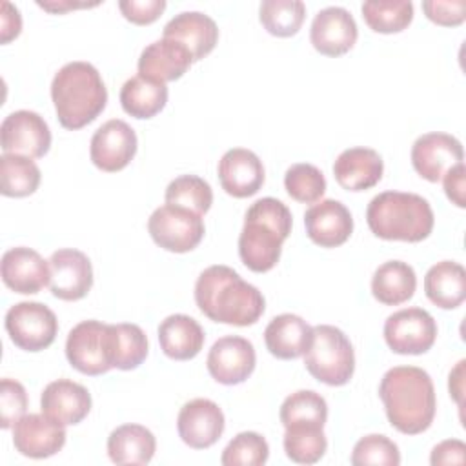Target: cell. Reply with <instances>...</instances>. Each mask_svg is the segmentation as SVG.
<instances>
[{"label": "cell", "mask_w": 466, "mask_h": 466, "mask_svg": "<svg viewBox=\"0 0 466 466\" xmlns=\"http://www.w3.org/2000/svg\"><path fill=\"white\" fill-rule=\"evenodd\" d=\"M195 302L209 320L240 328L255 324L266 309L262 293L224 264L209 266L198 275Z\"/></svg>", "instance_id": "1"}, {"label": "cell", "mask_w": 466, "mask_h": 466, "mask_svg": "<svg viewBox=\"0 0 466 466\" xmlns=\"http://www.w3.org/2000/svg\"><path fill=\"white\" fill-rule=\"evenodd\" d=\"M379 397L390 424L404 435L426 431L435 419V388L422 368L395 366L388 370L380 379Z\"/></svg>", "instance_id": "2"}, {"label": "cell", "mask_w": 466, "mask_h": 466, "mask_svg": "<svg viewBox=\"0 0 466 466\" xmlns=\"http://www.w3.org/2000/svg\"><path fill=\"white\" fill-rule=\"evenodd\" d=\"M293 217L284 202L273 197L255 200L246 215L238 237V255L255 273L273 269L282 253V242L291 233Z\"/></svg>", "instance_id": "3"}, {"label": "cell", "mask_w": 466, "mask_h": 466, "mask_svg": "<svg viewBox=\"0 0 466 466\" xmlns=\"http://www.w3.org/2000/svg\"><path fill=\"white\" fill-rule=\"evenodd\" d=\"M51 100L60 126L75 131L91 124L104 111L107 89L93 64L75 60L55 73Z\"/></svg>", "instance_id": "4"}, {"label": "cell", "mask_w": 466, "mask_h": 466, "mask_svg": "<svg viewBox=\"0 0 466 466\" xmlns=\"http://www.w3.org/2000/svg\"><path fill=\"white\" fill-rule=\"evenodd\" d=\"M366 222L379 238L420 242L430 237L435 217L430 202L420 195L384 191L370 200Z\"/></svg>", "instance_id": "5"}, {"label": "cell", "mask_w": 466, "mask_h": 466, "mask_svg": "<svg viewBox=\"0 0 466 466\" xmlns=\"http://www.w3.org/2000/svg\"><path fill=\"white\" fill-rule=\"evenodd\" d=\"M304 366L311 377L328 386H344L355 371V351L348 335L329 324L313 328Z\"/></svg>", "instance_id": "6"}, {"label": "cell", "mask_w": 466, "mask_h": 466, "mask_svg": "<svg viewBox=\"0 0 466 466\" xmlns=\"http://www.w3.org/2000/svg\"><path fill=\"white\" fill-rule=\"evenodd\" d=\"M147 231L157 246L171 253H187L204 238V220L200 215L173 204L157 208L149 220Z\"/></svg>", "instance_id": "7"}, {"label": "cell", "mask_w": 466, "mask_h": 466, "mask_svg": "<svg viewBox=\"0 0 466 466\" xmlns=\"http://www.w3.org/2000/svg\"><path fill=\"white\" fill-rule=\"evenodd\" d=\"M5 329L15 346L24 351L49 348L58 333V320L42 302H18L5 313Z\"/></svg>", "instance_id": "8"}, {"label": "cell", "mask_w": 466, "mask_h": 466, "mask_svg": "<svg viewBox=\"0 0 466 466\" xmlns=\"http://www.w3.org/2000/svg\"><path fill=\"white\" fill-rule=\"evenodd\" d=\"M66 357L69 364L84 375L107 373L111 364L109 324L100 320H82L67 335Z\"/></svg>", "instance_id": "9"}, {"label": "cell", "mask_w": 466, "mask_h": 466, "mask_svg": "<svg viewBox=\"0 0 466 466\" xmlns=\"http://www.w3.org/2000/svg\"><path fill=\"white\" fill-rule=\"evenodd\" d=\"M437 339L435 319L422 308H404L384 322V340L399 355H422Z\"/></svg>", "instance_id": "10"}, {"label": "cell", "mask_w": 466, "mask_h": 466, "mask_svg": "<svg viewBox=\"0 0 466 466\" xmlns=\"http://www.w3.org/2000/svg\"><path fill=\"white\" fill-rule=\"evenodd\" d=\"M0 146L4 153L42 158L51 147L49 126L35 111H13L0 126Z\"/></svg>", "instance_id": "11"}, {"label": "cell", "mask_w": 466, "mask_h": 466, "mask_svg": "<svg viewBox=\"0 0 466 466\" xmlns=\"http://www.w3.org/2000/svg\"><path fill=\"white\" fill-rule=\"evenodd\" d=\"M257 355L253 344L238 335H226L213 342L206 366L209 375L224 386L244 382L255 370Z\"/></svg>", "instance_id": "12"}, {"label": "cell", "mask_w": 466, "mask_h": 466, "mask_svg": "<svg viewBox=\"0 0 466 466\" xmlns=\"http://www.w3.org/2000/svg\"><path fill=\"white\" fill-rule=\"evenodd\" d=\"M137 153V133L133 127L120 120L111 118L104 122L91 137L89 157L91 162L106 171L115 173L124 169Z\"/></svg>", "instance_id": "13"}, {"label": "cell", "mask_w": 466, "mask_h": 466, "mask_svg": "<svg viewBox=\"0 0 466 466\" xmlns=\"http://www.w3.org/2000/svg\"><path fill=\"white\" fill-rule=\"evenodd\" d=\"M49 289L60 300H80L93 286V266L86 253L64 248L49 257Z\"/></svg>", "instance_id": "14"}, {"label": "cell", "mask_w": 466, "mask_h": 466, "mask_svg": "<svg viewBox=\"0 0 466 466\" xmlns=\"http://www.w3.org/2000/svg\"><path fill=\"white\" fill-rule=\"evenodd\" d=\"M13 444L24 457L46 459L64 448L66 428L46 413H27L13 426Z\"/></svg>", "instance_id": "15"}, {"label": "cell", "mask_w": 466, "mask_h": 466, "mask_svg": "<svg viewBox=\"0 0 466 466\" xmlns=\"http://www.w3.org/2000/svg\"><path fill=\"white\" fill-rule=\"evenodd\" d=\"M224 413L209 399H193L186 402L177 417L178 437L193 450L213 446L224 433Z\"/></svg>", "instance_id": "16"}, {"label": "cell", "mask_w": 466, "mask_h": 466, "mask_svg": "<svg viewBox=\"0 0 466 466\" xmlns=\"http://www.w3.org/2000/svg\"><path fill=\"white\" fill-rule=\"evenodd\" d=\"M462 158V144L448 133L431 131L420 135L411 146V166L428 182H439Z\"/></svg>", "instance_id": "17"}, {"label": "cell", "mask_w": 466, "mask_h": 466, "mask_svg": "<svg viewBox=\"0 0 466 466\" xmlns=\"http://www.w3.org/2000/svg\"><path fill=\"white\" fill-rule=\"evenodd\" d=\"M359 36V29L351 13L339 5L320 9L309 29L311 46L326 56H340L348 53Z\"/></svg>", "instance_id": "18"}, {"label": "cell", "mask_w": 466, "mask_h": 466, "mask_svg": "<svg viewBox=\"0 0 466 466\" xmlns=\"http://www.w3.org/2000/svg\"><path fill=\"white\" fill-rule=\"evenodd\" d=\"M304 226L311 242L320 248H337L351 237L353 217L342 202L326 198L304 213Z\"/></svg>", "instance_id": "19"}, {"label": "cell", "mask_w": 466, "mask_h": 466, "mask_svg": "<svg viewBox=\"0 0 466 466\" xmlns=\"http://www.w3.org/2000/svg\"><path fill=\"white\" fill-rule=\"evenodd\" d=\"M0 273L4 284L15 293L35 295L49 286V262L25 246L11 248L2 255Z\"/></svg>", "instance_id": "20"}, {"label": "cell", "mask_w": 466, "mask_h": 466, "mask_svg": "<svg viewBox=\"0 0 466 466\" xmlns=\"http://www.w3.org/2000/svg\"><path fill=\"white\" fill-rule=\"evenodd\" d=\"M218 180L228 195L246 198L262 187L264 166L253 151L246 147H233L218 160Z\"/></svg>", "instance_id": "21"}, {"label": "cell", "mask_w": 466, "mask_h": 466, "mask_svg": "<svg viewBox=\"0 0 466 466\" xmlns=\"http://www.w3.org/2000/svg\"><path fill=\"white\" fill-rule=\"evenodd\" d=\"M40 410L64 426L82 422L91 410V395L82 384L58 379L49 382L40 395Z\"/></svg>", "instance_id": "22"}, {"label": "cell", "mask_w": 466, "mask_h": 466, "mask_svg": "<svg viewBox=\"0 0 466 466\" xmlns=\"http://www.w3.org/2000/svg\"><path fill=\"white\" fill-rule=\"evenodd\" d=\"M162 36L180 42L197 62L215 49L218 27L211 16L200 11H182L164 25Z\"/></svg>", "instance_id": "23"}, {"label": "cell", "mask_w": 466, "mask_h": 466, "mask_svg": "<svg viewBox=\"0 0 466 466\" xmlns=\"http://www.w3.org/2000/svg\"><path fill=\"white\" fill-rule=\"evenodd\" d=\"M193 64L191 53L173 38H160L146 46L138 58V75L155 82L178 80Z\"/></svg>", "instance_id": "24"}, {"label": "cell", "mask_w": 466, "mask_h": 466, "mask_svg": "<svg viewBox=\"0 0 466 466\" xmlns=\"http://www.w3.org/2000/svg\"><path fill=\"white\" fill-rule=\"evenodd\" d=\"M382 173L384 162L380 155L370 147L344 149L333 164L337 184L348 191H364L377 186Z\"/></svg>", "instance_id": "25"}, {"label": "cell", "mask_w": 466, "mask_h": 466, "mask_svg": "<svg viewBox=\"0 0 466 466\" xmlns=\"http://www.w3.org/2000/svg\"><path fill=\"white\" fill-rule=\"evenodd\" d=\"M313 328L299 315L282 313L269 320L264 329L268 351L282 360L299 359L309 348Z\"/></svg>", "instance_id": "26"}, {"label": "cell", "mask_w": 466, "mask_h": 466, "mask_svg": "<svg viewBox=\"0 0 466 466\" xmlns=\"http://www.w3.org/2000/svg\"><path fill=\"white\" fill-rule=\"evenodd\" d=\"M204 340L206 335L202 326L184 313L169 315L158 326L160 350L173 360L195 359L200 353Z\"/></svg>", "instance_id": "27"}, {"label": "cell", "mask_w": 466, "mask_h": 466, "mask_svg": "<svg viewBox=\"0 0 466 466\" xmlns=\"http://www.w3.org/2000/svg\"><path fill=\"white\" fill-rule=\"evenodd\" d=\"M426 297L442 309H455L466 299V271L459 262L441 260L424 277Z\"/></svg>", "instance_id": "28"}, {"label": "cell", "mask_w": 466, "mask_h": 466, "mask_svg": "<svg viewBox=\"0 0 466 466\" xmlns=\"http://www.w3.org/2000/svg\"><path fill=\"white\" fill-rule=\"evenodd\" d=\"M155 450L157 439L142 424H122L107 437V455L115 464H147Z\"/></svg>", "instance_id": "29"}, {"label": "cell", "mask_w": 466, "mask_h": 466, "mask_svg": "<svg viewBox=\"0 0 466 466\" xmlns=\"http://www.w3.org/2000/svg\"><path fill=\"white\" fill-rule=\"evenodd\" d=\"M417 288L413 268L402 260H388L380 264L371 277L373 297L386 306H399L410 300Z\"/></svg>", "instance_id": "30"}, {"label": "cell", "mask_w": 466, "mask_h": 466, "mask_svg": "<svg viewBox=\"0 0 466 466\" xmlns=\"http://www.w3.org/2000/svg\"><path fill=\"white\" fill-rule=\"evenodd\" d=\"M167 102V86L142 75H135L124 82L120 89L122 109L135 118H153Z\"/></svg>", "instance_id": "31"}, {"label": "cell", "mask_w": 466, "mask_h": 466, "mask_svg": "<svg viewBox=\"0 0 466 466\" xmlns=\"http://www.w3.org/2000/svg\"><path fill=\"white\" fill-rule=\"evenodd\" d=\"M111 364L116 370H135L147 357V337L137 324H109Z\"/></svg>", "instance_id": "32"}, {"label": "cell", "mask_w": 466, "mask_h": 466, "mask_svg": "<svg viewBox=\"0 0 466 466\" xmlns=\"http://www.w3.org/2000/svg\"><path fill=\"white\" fill-rule=\"evenodd\" d=\"M40 186L38 166L24 155L4 153L0 157V191L4 197H27Z\"/></svg>", "instance_id": "33"}, {"label": "cell", "mask_w": 466, "mask_h": 466, "mask_svg": "<svg viewBox=\"0 0 466 466\" xmlns=\"http://www.w3.org/2000/svg\"><path fill=\"white\" fill-rule=\"evenodd\" d=\"M364 22L375 33H400L413 20V4L410 0H370L360 5Z\"/></svg>", "instance_id": "34"}, {"label": "cell", "mask_w": 466, "mask_h": 466, "mask_svg": "<svg viewBox=\"0 0 466 466\" xmlns=\"http://www.w3.org/2000/svg\"><path fill=\"white\" fill-rule=\"evenodd\" d=\"M328 448L322 426L315 424H291L286 426L284 433V451L288 459L297 464H315L319 462Z\"/></svg>", "instance_id": "35"}, {"label": "cell", "mask_w": 466, "mask_h": 466, "mask_svg": "<svg viewBox=\"0 0 466 466\" xmlns=\"http://www.w3.org/2000/svg\"><path fill=\"white\" fill-rule=\"evenodd\" d=\"M306 16V5L300 0H264L258 9L262 27L279 38L299 33Z\"/></svg>", "instance_id": "36"}, {"label": "cell", "mask_w": 466, "mask_h": 466, "mask_svg": "<svg viewBox=\"0 0 466 466\" xmlns=\"http://www.w3.org/2000/svg\"><path fill=\"white\" fill-rule=\"evenodd\" d=\"M279 417L284 428L291 424H315L324 428L328 404L320 393L313 390H299L284 399Z\"/></svg>", "instance_id": "37"}, {"label": "cell", "mask_w": 466, "mask_h": 466, "mask_svg": "<svg viewBox=\"0 0 466 466\" xmlns=\"http://www.w3.org/2000/svg\"><path fill=\"white\" fill-rule=\"evenodd\" d=\"M164 198L166 204L186 208L202 217L213 204V191L204 178L197 175H180L167 184Z\"/></svg>", "instance_id": "38"}, {"label": "cell", "mask_w": 466, "mask_h": 466, "mask_svg": "<svg viewBox=\"0 0 466 466\" xmlns=\"http://www.w3.org/2000/svg\"><path fill=\"white\" fill-rule=\"evenodd\" d=\"M284 187L293 200L315 204L326 191V178L317 166L299 162L288 167L284 175Z\"/></svg>", "instance_id": "39"}, {"label": "cell", "mask_w": 466, "mask_h": 466, "mask_svg": "<svg viewBox=\"0 0 466 466\" xmlns=\"http://www.w3.org/2000/svg\"><path fill=\"white\" fill-rule=\"evenodd\" d=\"M269 457L266 439L257 431H240L235 435L220 455L224 466H262Z\"/></svg>", "instance_id": "40"}, {"label": "cell", "mask_w": 466, "mask_h": 466, "mask_svg": "<svg viewBox=\"0 0 466 466\" xmlns=\"http://www.w3.org/2000/svg\"><path fill=\"white\" fill-rule=\"evenodd\" d=\"M351 464L353 466H399L400 464V451L399 446L388 439L386 435H366L357 441L351 451Z\"/></svg>", "instance_id": "41"}, {"label": "cell", "mask_w": 466, "mask_h": 466, "mask_svg": "<svg viewBox=\"0 0 466 466\" xmlns=\"http://www.w3.org/2000/svg\"><path fill=\"white\" fill-rule=\"evenodd\" d=\"M27 393L25 388L13 379H2L0 382V426L4 430L15 426V422L25 413Z\"/></svg>", "instance_id": "42"}, {"label": "cell", "mask_w": 466, "mask_h": 466, "mask_svg": "<svg viewBox=\"0 0 466 466\" xmlns=\"http://www.w3.org/2000/svg\"><path fill=\"white\" fill-rule=\"evenodd\" d=\"M424 15L437 25L455 27L466 20V2L464 0H426L422 2Z\"/></svg>", "instance_id": "43"}, {"label": "cell", "mask_w": 466, "mask_h": 466, "mask_svg": "<svg viewBox=\"0 0 466 466\" xmlns=\"http://www.w3.org/2000/svg\"><path fill=\"white\" fill-rule=\"evenodd\" d=\"M118 9L126 20L137 25L153 24L162 11L166 9L164 0H122L118 2Z\"/></svg>", "instance_id": "44"}, {"label": "cell", "mask_w": 466, "mask_h": 466, "mask_svg": "<svg viewBox=\"0 0 466 466\" xmlns=\"http://www.w3.org/2000/svg\"><path fill=\"white\" fill-rule=\"evenodd\" d=\"M466 169H464V162L455 164L453 167H450L444 177L441 178L444 184V193L446 197L451 200V204H455L457 208H464L466 206V197H464V189H466Z\"/></svg>", "instance_id": "45"}, {"label": "cell", "mask_w": 466, "mask_h": 466, "mask_svg": "<svg viewBox=\"0 0 466 466\" xmlns=\"http://www.w3.org/2000/svg\"><path fill=\"white\" fill-rule=\"evenodd\" d=\"M466 461V444L459 439H448L439 442L430 455L433 466L439 464H464Z\"/></svg>", "instance_id": "46"}, {"label": "cell", "mask_w": 466, "mask_h": 466, "mask_svg": "<svg viewBox=\"0 0 466 466\" xmlns=\"http://www.w3.org/2000/svg\"><path fill=\"white\" fill-rule=\"evenodd\" d=\"M0 27H2V44L11 42L22 31V16L16 5L9 2H2V15H0Z\"/></svg>", "instance_id": "47"}, {"label": "cell", "mask_w": 466, "mask_h": 466, "mask_svg": "<svg viewBox=\"0 0 466 466\" xmlns=\"http://www.w3.org/2000/svg\"><path fill=\"white\" fill-rule=\"evenodd\" d=\"M38 7L49 11V13H66V11H71V9H78V7H93V5H98V2L95 4H86V2H71V0H49V2H42L38 0L36 2Z\"/></svg>", "instance_id": "48"}, {"label": "cell", "mask_w": 466, "mask_h": 466, "mask_svg": "<svg viewBox=\"0 0 466 466\" xmlns=\"http://www.w3.org/2000/svg\"><path fill=\"white\" fill-rule=\"evenodd\" d=\"M462 377H464V360H459L457 366L450 373V395L455 399L459 406H462Z\"/></svg>", "instance_id": "49"}]
</instances>
